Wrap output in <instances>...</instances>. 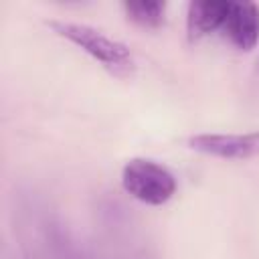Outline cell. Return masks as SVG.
I'll use <instances>...</instances> for the list:
<instances>
[{
	"label": "cell",
	"instance_id": "6da1fadb",
	"mask_svg": "<svg viewBox=\"0 0 259 259\" xmlns=\"http://www.w3.org/2000/svg\"><path fill=\"white\" fill-rule=\"evenodd\" d=\"M47 26L61 38L79 47L83 53H87L93 61H97L111 75L132 77L136 73V59L130 47L105 34L103 30L91 24H85V22H73V20H63V18H53L47 22Z\"/></svg>",
	"mask_w": 259,
	"mask_h": 259
},
{
	"label": "cell",
	"instance_id": "7a4b0ae2",
	"mask_svg": "<svg viewBox=\"0 0 259 259\" xmlns=\"http://www.w3.org/2000/svg\"><path fill=\"white\" fill-rule=\"evenodd\" d=\"M121 186L136 200L152 206L168 202L178 188L176 176L152 158H130L121 168Z\"/></svg>",
	"mask_w": 259,
	"mask_h": 259
},
{
	"label": "cell",
	"instance_id": "3957f363",
	"mask_svg": "<svg viewBox=\"0 0 259 259\" xmlns=\"http://www.w3.org/2000/svg\"><path fill=\"white\" fill-rule=\"evenodd\" d=\"M188 148L194 152L223 158V160H247L259 156V130L247 134H194L188 138Z\"/></svg>",
	"mask_w": 259,
	"mask_h": 259
},
{
	"label": "cell",
	"instance_id": "277c9868",
	"mask_svg": "<svg viewBox=\"0 0 259 259\" xmlns=\"http://www.w3.org/2000/svg\"><path fill=\"white\" fill-rule=\"evenodd\" d=\"M221 32L241 51H251L259 40V6L255 2H233Z\"/></svg>",
	"mask_w": 259,
	"mask_h": 259
},
{
	"label": "cell",
	"instance_id": "5b68a950",
	"mask_svg": "<svg viewBox=\"0 0 259 259\" xmlns=\"http://www.w3.org/2000/svg\"><path fill=\"white\" fill-rule=\"evenodd\" d=\"M231 0H192L186 8V30L190 38L221 30L229 14Z\"/></svg>",
	"mask_w": 259,
	"mask_h": 259
},
{
	"label": "cell",
	"instance_id": "8992f818",
	"mask_svg": "<svg viewBox=\"0 0 259 259\" xmlns=\"http://www.w3.org/2000/svg\"><path fill=\"white\" fill-rule=\"evenodd\" d=\"M40 229H42V239L53 259H87L81 243L59 217L47 214L40 223Z\"/></svg>",
	"mask_w": 259,
	"mask_h": 259
},
{
	"label": "cell",
	"instance_id": "52a82bcc",
	"mask_svg": "<svg viewBox=\"0 0 259 259\" xmlns=\"http://www.w3.org/2000/svg\"><path fill=\"white\" fill-rule=\"evenodd\" d=\"M123 10L127 18L134 20L136 24L154 28L164 22L166 4L160 0H134V2H123Z\"/></svg>",
	"mask_w": 259,
	"mask_h": 259
}]
</instances>
